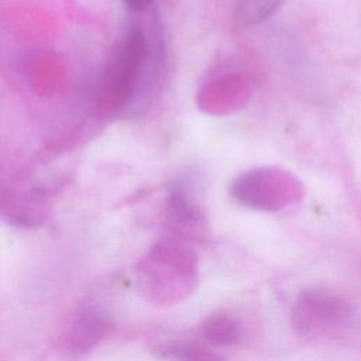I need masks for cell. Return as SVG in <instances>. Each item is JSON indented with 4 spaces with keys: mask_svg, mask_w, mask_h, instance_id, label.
Returning a JSON list of instances; mask_svg holds the SVG:
<instances>
[{
    "mask_svg": "<svg viewBox=\"0 0 361 361\" xmlns=\"http://www.w3.org/2000/svg\"><path fill=\"white\" fill-rule=\"evenodd\" d=\"M290 317L292 327L303 337L334 338L354 326L357 312L338 292L312 286L300 292Z\"/></svg>",
    "mask_w": 361,
    "mask_h": 361,
    "instance_id": "6da1fadb",
    "label": "cell"
},
{
    "mask_svg": "<svg viewBox=\"0 0 361 361\" xmlns=\"http://www.w3.org/2000/svg\"><path fill=\"white\" fill-rule=\"evenodd\" d=\"M300 190V183L278 168L252 169L238 176L231 186V195L241 204L268 212L290 204Z\"/></svg>",
    "mask_w": 361,
    "mask_h": 361,
    "instance_id": "7a4b0ae2",
    "label": "cell"
},
{
    "mask_svg": "<svg viewBox=\"0 0 361 361\" xmlns=\"http://www.w3.org/2000/svg\"><path fill=\"white\" fill-rule=\"evenodd\" d=\"M147 55L144 31L133 27L120 42L110 68V94L116 103H128L138 92Z\"/></svg>",
    "mask_w": 361,
    "mask_h": 361,
    "instance_id": "3957f363",
    "label": "cell"
},
{
    "mask_svg": "<svg viewBox=\"0 0 361 361\" xmlns=\"http://www.w3.org/2000/svg\"><path fill=\"white\" fill-rule=\"evenodd\" d=\"M200 333L207 343L214 347H228L237 344L243 337L241 323L226 313L209 316L200 326Z\"/></svg>",
    "mask_w": 361,
    "mask_h": 361,
    "instance_id": "277c9868",
    "label": "cell"
},
{
    "mask_svg": "<svg viewBox=\"0 0 361 361\" xmlns=\"http://www.w3.org/2000/svg\"><path fill=\"white\" fill-rule=\"evenodd\" d=\"M283 0H237L235 18L244 25H255L274 16Z\"/></svg>",
    "mask_w": 361,
    "mask_h": 361,
    "instance_id": "5b68a950",
    "label": "cell"
},
{
    "mask_svg": "<svg viewBox=\"0 0 361 361\" xmlns=\"http://www.w3.org/2000/svg\"><path fill=\"white\" fill-rule=\"evenodd\" d=\"M123 4L131 11H144L149 7L152 0H121Z\"/></svg>",
    "mask_w": 361,
    "mask_h": 361,
    "instance_id": "8992f818",
    "label": "cell"
}]
</instances>
